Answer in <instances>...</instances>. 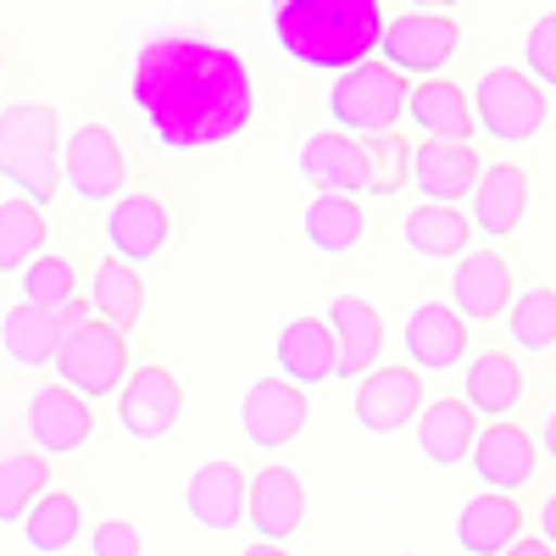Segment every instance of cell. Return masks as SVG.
I'll list each match as a JSON object with an SVG mask.
<instances>
[{
	"label": "cell",
	"mask_w": 556,
	"mask_h": 556,
	"mask_svg": "<svg viewBox=\"0 0 556 556\" xmlns=\"http://www.w3.org/2000/svg\"><path fill=\"white\" fill-rule=\"evenodd\" d=\"M462 401H468V412L484 417V424H513V406L523 401V367L495 345L479 351L462 367Z\"/></svg>",
	"instance_id": "25"
},
{
	"label": "cell",
	"mask_w": 556,
	"mask_h": 556,
	"mask_svg": "<svg viewBox=\"0 0 556 556\" xmlns=\"http://www.w3.org/2000/svg\"><path fill=\"white\" fill-rule=\"evenodd\" d=\"M89 556H146V534L128 518H106L89 529Z\"/></svg>",
	"instance_id": "39"
},
{
	"label": "cell",
	"mask_w": 556,
	"mask_h": 556,
	"mask_svg": "<svg viewBox=\"0 0 556 556\" xmlns=\"http://www.w3.org/2000/svg\"><path fill=\"white\" fill-rule=\"evenodd\" d=\"M401 345L412 356V374H451L468 356V323L451 312V301H417L406 312Z\"/></svg>",
	"instance_id": "18"
},
{
	"label": "cell",
	"mask_w": 556,
	"mask_h": 556,
	"mask_svg": "<svg viewBox=\"0 0 556 556\" xmlns=\"http://www.w3.org/2000/svg\"><path fill=\"white\" fill-rule=\"evenodd\" d=\"M245 523L262 534V545H285L306 523V484L285 462H267L262 473H251L245 490Z\"/></svg>",
	"instance_id": "17"
},
{
	"label": "cell",
	"mask_w": 556,
	"mask_h": 556,
	"mask_svg": "<svg viewBox=\"0 0 556 556\" xmlns=\"http://www.w3.org/2000/svg\"><path fill=\"white\" fill-rule=\"evenodd\" d=\"M301 235L317 256H351L367 235V212L351 195H312V206L301 217Z\"/></svg>",
	"instance_id": "32"
},
{
	"label": "cell",
	"mask_w": 556,
	"mask_h": 556,
	"mask_svg": "<svg viewBox=\"0 0 556 556\" xmlns=\"http://www.w3.org/2000/svg\"><path fill=\"white\" fill-rule=\"evenodd\" d=\"M17 278H23V301H28V306H39V312H56V306H67V301L78 295L73 262H67V256H56V251L34 256Z\"/></svg>",
	"instance_id": "36"
},
{
	"label": "cell",
	"mask_w": 556,
	"mask_h": 556,
	"mask_svg": "<svg viewBox=\"0 0 556 556\" xmlns=\"http://www.w3.org/2000/svg\"><path fill=\"white\" fill-rule=\"evenodd\" d=\"M523 73L540 84V89H556V12L534 17L529 39H523Z\"/></svg>",
	"instance_id": "38"
},
{
	"label": "cell",
	"mask_w": 556,
	"mask_h": 556,
	"mask_svg": "<svg viewBox=\"0 0 556 556\" xmlns=\"http://www.w3.org/2000/svg\"><path fill=\"white\" fill-rule=\"evenodd\" d=\"M106 245H112V256H123L128 267H146V262H156L162 251H167V240H173V212H167V201L162 195H151V190H123L112 206H106Z\"/></svg>",
	"instance_id": "13"
},
{
	"label": "cell",
	"mask_w": 556,
	"mask_h": 556,
	"mask_svg": "<svg viewBox=\"0 0 556 556\" xmlns=\"http://www.w3.org/2000/svg\"><path fill=\"white\" fill-rule=\"evenodd\" d=\"M45 235H51V223L34 201H0V273H23L34 256H45Z\"/></svg>",
	"instance_id": "34"
},
{
	"label": "cell",
	"mask_w": 556,
	"mask_h": 556,
	"mask_svg": "<svg viewBox=\"0 0 556 556\" xmlns=\"http://www.w3.org/2000/svg\"><path fill=\"white\" fill-rule=\"evenodd\" d=\"M523 212H529V173L518 162H495L479 184H473V235H484L490 245L495 240H513L523 228Z\"/></svg>",
	"instance_id": "24"
},
{
	"label": "cell",
	"mask_w": 556,
	"mask_h": 556,
	"mask_svg": "<svg viewBox=\"0 0 556 556\" xmlns=\"http://www.w3.org/2000/svg\"><path fill=\"white\" fill-rule=\"evenodd\" d=\"M17 534H23V545H28L34 556H62V551H73L78 534H84V506H78V495L51 484V490L28 506V518L17 523Z\"/></svg>",
	"instance_id": "30"
},
{
	"label": "cell",
	"mask_w": 556,
	"mask_h": 556,
	"mask_svg": "<svg viewBox=\"0 0 556 556\" xmlns=\"http://www.w3.org/2000/svg\"><path fill=\"white\" fill-rule=\"evenodd\" d=\"M540 451H545V462H556V406H551L545 429H540Z\"/></svg>",
	"instance_id": "42"
},
{
	"label": "cell",
	"mask_w": 556,
	"mask_h": 556,
	"mask_svg": "<svg viewBox=\"0 0 556 556\" xmlns=\"http://www.w3.org/2000/svg\"><path fill=\"white\" fill-rule=\"evenodd\" d=\"M62 184L84 206H112L123 195V151L106 123H78L62 134Z\"/></svg>",
	"instance_id": "9"
},
{
	"label": "cell",
	"mask_w": 556,
	"mask_h": 556,
	"mask_svg": "<svg viewBox=\"0 0 556 556\" xmlns=\"http://www.w3.org/2000/svg\"><path fill=\"white\" fill-rule=\"evenodd\" d=\"M506 556H556V551H551L545 540H518V545L506 551Z\"/></svg>",
	"instance_id": "43"
},
{
	"label": "cell",
	"mask_w": 556,
	"mask_h": 556,
	"mask_svg": "<svg viewBox=\"0 0 556 556\" xmlns=\"http://www.w3.org/2000/svg\"><path fill=\"white\" fill-rule=\"evenodd\" d=\"M329 334H334V379H367L379 367L384 351V317L367 306L362 295H334L329 301Z\"/></svg>",
	"instance_id": "19"
},
{
	"label": "cell",
	"mask_w": 556,
	"mask_h": 556,
	"mask_svg": "<svg viewBox=\"0 0 556 556\" xmlns=\"http://www.w3.org/2000/svg\"><path fill=\"white\" fill-rule=\"evenodd\" d=\"M401 556H417V551H401Z\"/></svg>",
	"instance_id": "45"
},
{
	"label": "cell",
	"mask_w": 556,
	"mask_h": 556,
	"mask_svg": "<svg viewBox=\"0 0 556 556\" xmlns=\"http://www.w3.org/2000/svg\"><path fill=\"white\" fill-rule=\"evenodd\" d=\"M412 12H434V17H451V7H462V0H406Z\"/></svg>",
	"instance_id": "41"
},
{
	"label": "cell",
	"mask_w": 556,
	"mask_h": 556,
	"mask_svg": "<svg viewBox=\"0 0 556 556\" xmlns=\"http://www.w3.org/2000/svg\"><path fill=\"white\" fill-rule=\"evenodd\" d=\"M45 490H51V462L39 451H7L0 456V529H17Z\"/></svg>",
	"instance_id": "33"
},
{
	"label": "cell",
	"mask_w": 556,
	"mask_h": 556,
	"mask_svg": "<svg viewBox=\"0 0 556 556\" xmlns=\"http://www.w3.org/2000/svg\"><path fill=\"white\" fill-rule=\"evenodd\" d=\"M506 329H513V345L518 351L545 356L556 345V290L551 285H534V290L513 295V306H506Z\"/></svg>",
	"instance_id": "35"
},
{
	"label": "cell",
	"mask_w": 556,
	"mask_h": 556,
	"mask_svg": "<svg viewBox=\"0 0 556 556\" xmlns=\"http://www.w3.org/2000/svg\"><path fill=\"white\" fill-rule=\"evenodd\" d=\"M406 96H412V84L395 67L362 62V67H351L329 84V123L340 134H356V139L395 134L401 117H406Z\"/></svg>",
	"instance_id": "4"
},
{
	"label": "cell",
	"mask_w": 556,
	"mask_h": 556,
	"mask_svg": "<svg viewBox=\"0 0 556 556\" xmlns=\"http://www.w3.org/2000/svg\"><path fill=\"white\" fill-rule=\"evenodd\" d=\"M513 306V267L495 245H479L468 256H456L451 267V312L462 323H495Z\"/></svg>",
	"instance_id": "16"
},
{
	"label": "cell",
	"mask_w": 556,
	"mask_h": 556,
	"mask_svg": "<svg viewBox=\"0 0 556 556\" xmlns=\"http://www.w3.org/2000/svg\"><path fill=\"white\" fill-rule=\"evenodd\" d=\"M451 540H456L462 556H506V551L523 540V506H518L513 495L484 490V495H473V501L456 513Z\"/></svg>",
	"instance_id": "23"
},
{
	"label": "cell",
	"mask_w": 556,
	"mask_h": 556,
	"mask_svg": "<svg viewBox=\"0 0 556 556\" xmlns=\"http://www.w3.org/2000/svg\"><path fill=\"white\" fill-rule=\"evenodd\" d=\"M0 178L39 212L62 195V112L51 101H17L0 112Z\"/></svg>",
	"instance_id": "3"
},
{
	"label": "cell",
	"mask_w": 556,
	"mask_h": 556,
	"mask_svg": "<svg viewBox=\"0 0 556 556\" xmlns=\"http://www.w3.org/2000/svg\"><path fill=\"white\" fill-rule=\"evenodd\" d=\"M406 123L429 139H445V146H468L473 139V106H468V89H456L451 78H424L412 84L406 96Z\"/></svg>",
	"instance_id": "27"
},
{
	"label": "cell",
	"mask_w": 556,
	"mask_h": 556,
	"mask_svg": "<svg viewBox=\"0 0 556 556\" xmlns=\"http://www.w3.org/2000/svg\"><path fill=\"white\" fill-rule=\"evenodd\" d=\"M401 245H406L417 262H456V256L473 251V223L462 217L456 206L417 201V206L401 217Z\"/></svg>",
	"instance_id": "28"
},
{
	"label": "cell",
	"mask_w": 556,
	"mask_h": 556,
	"mask_svg": "<svg viewBox=\"0 0 556 556\" xmlns=\"http://www.w3.org/2000/svg\"><path fill=\"white\" fill-rule=\"evenodd\" d=\"M306 424H312L306 390L285 384L278 374H273V379H256V384L245 390V401H240V434H245L251 445H262V451L295 445V440L306 434Z\"/></svg>",
	"instance_id": "14"
},
{
	"label": "cell",
	"mask_w": 556,
	"mask_h": 556,
	"mask_svg": "<svg viewBox=\"0 0 556 556\" xmlns=\"http://www.w3.org/2000/svg\"><path fill=\"white\" fill-rule=\"evenodd\" d=\"M89 295H96V317L106 323V329H117V334H134L139 317H146V278H139V267H128L112 251L96 262V285H89Z\"/></svg>",
	"instance_id": "31"
},
{
	"label": "cell",
	"mask_w": 556,
	"mask_h": 556,
	"mask_svg": "<svg viewBox=\"0 0 556 556\" xmlns=\"http://www.w3.org/2000/svg\"><path fill=\"white\" fill-rule=\"evenodd\" d=\"M295 173H301L306 190H317V195H351V201H362L367 184H374L362 139H351V134H340V128H323V134L301 139Z\"/></svg>",
	"instance_id": "11"
},
{
	"label": "cell",
	"mask_w": 556,
	"mask_h": 556,
	"mask_svg": "<svg viewBox=\"0 0 556 556\" xmlns=\"http://www.w3.org/2000/svg\"><path fill=\"white\" fill-rule=\"evenodd\" d=\"M128 101L146 134L173 156L217 151L256 117V78L240 51L201 34H156L139 45Z\"/></svg>",
	"instance_id": "1"
},
{
	"label": "cell",
	"mask_w": 556,
	"mask_h": 556,
	"mask_svg": "<svg viewBox=\"0 0 556 556\" xmlns=\"http://www.w3.org/2000/svg\"><path fill=\"white\" fill-rule=\"evenodd\" d=\"M424 406H429L424 374H412V367H374V374L356 384L351 417H356L362 434H401V429L417 424Z\"/></svg>",
	"instance_id": "12"
},
{
	"label": "cell",
	"mask_w": 556,
	"mask_h": 556,
	"mask_svg": "<svg viewBox=\"0 0 556 556\" xmlns=\"http://www.w3.org/2000/svg\"><path fill=\"white\" fill-rule=\"evenodd\" d=\"M540 540H545V545L556 551V495H551V501L540 506Z\"/></svg>",
	"instance_id": "40"
},
{
	"label": "cell",
	"mask_w": 556,
	"mask_h": 556,
	"mask_svg": "<svg viewBox=\"0 0 556 556\" xmlns=\"http://www.w3.org/2000/svg\"><path fill=\"white\" fill-rule=\"evenodd\" d=\"M240 556H290V545H262V540H256V545H245Z\"/></svg>",
	"instance_id": "44"
},
{
	"label": "cell",
	"mask_w": 556,
	"mask_h": 556,
	"mask_svg": "<svg viewBox=\"0 0 556 556\" xmlns=\"http://www.w3.org/2000/svg\"><path fill=\"white\" fill-rule=\"evenodd\" d=\"M245 490H251V479H245L240 462L212 456L190 473V484H184V513H190V523L206 529V534H235L245 523Z\"/></svg>",
	"instance_id": "15"
},
{
	"label": "cell",
	"mask_w": 556,
	"mask_h": 556,
	"mask_svg": "<svg viewBox=\"0 0 556 556\" xmlns=\"http://www.w3.org/2000/svg\"><path fill=\"white\" fill-rule=\"evenodd\" d=\"M367 151V173H374V184H367V195H395L401 184H412V139L406 134H374L362 139Z\"/></svg>",
	"instance_id": "37"
},
{
	"label": "cell",
	"mask_w": 556,
	"mask_h": 556,
	"mask_svg": "<svg viewBox=\"0 0 556 556\" xmlns=\"http://www.w3.org/2000/svg\"><path fill=\"white\" fill-rule=\"evenodd\" d=\"M456 51H462L456 17H434V12H401L395 23H384V39H379L384 67H395L401 78H440V67Z\"/></svg>",
	"instance_id": "8"
},
{
	"label": "cell",
	"mask_w": 556,
	"mask_h": 556,
	"mask_svg": "<svg viewBox=\"0 0 556 556\" xmlns=\"http://www.w3.org/2000/svg\"><path fill=\"white\" fill-rule=\"evenodd\" d=\"M384 0H278L267 28L273 45L295 67L312 73H351L379 51L384 39Z\"/></svg>",
	"instance_id": "2"
},
{
	"label": "cell",
	"mask_w": 556,
	"mask_h": 556,
	"mask_svg": "<svg viewBox=\"0 0 556 556\" xmlns=\"http://www.w3.org/2000/svg\"><path fill=\"white\" fill-rule=\"evenodd\" d=\"M23 429L39 445V456H73L96 440V406L84 395H73L67 384H39L23 406Z\"/></svg>",
	"instance_id": "10"
},
{
	"label": "cell",
	"mask_w": 556,
	"mask_h": 556,
	"mask_svg": "<svg viewBox=\"0 0 556 556\" xmlns=\"http://www.w3.org/2000/svg\"><path fill=\"white\" fill-rule=\"evenodd\" d=\"M484 178V162L473 146H445V139H424L412 151V184L429 206H456L462 195H473V184Z\"/></svg>",
	"instance_id": "22"
},
{
	"label": "cell",
	"mask_w": 556,
	"mask_h": 556,
	"mask_svg": "<svg viewBox=\"0 0 556 556\" xmlns=\"http://www.w3.org/2000/svg\"><path fill=\"white\" fill-rule=\"evenodd\" d=\"M56 384H67L84 401H112L128 379V334L106 329V323H84V329L56 351Z\"/></svg>",
	"instance_id": "6"
},
{
	"label": "cell",
	"mask_w": 556,
	"mask_h": 556,
	"mask_svg": "<svg viewBox=\"0 0 556 556\" xmlns=\"http://www.w3.org/2000/svg\"><path fill=\"white\" fill-rule=\"evenodd\" d=\"M62 345H67V334H62V317H56V312H39V306H28V301H17V306L0 312V351H7L17 367L56 362Z\"/></svg>",
	"instance_id": "29"
},
{
	"label": "cell",
	"mask_w": 556,
	"mask_h": 556,
	"mask_svg": "<svg viewBox=\"0 0 556 556\" xmlns=\"http://www.w3.org/2000/svg\"><path fill=\"white\" fill-rule=\"evenodd\" d=\"M468 462H473V473H479L484 490L513 495V490H523V484L534 479L540 451H534V434H529V429H518V424H490V429H479Z\"/></svg>",
	"instance_id": "21"
},
{
	"label": "cell",
	"mask_w": 556,
	"mask_h": 556,
	"mask_svg": "<svg viewBox=\"0 0 556 556\" xmlns=\"http://www.w3.org/2000/svg\"><path fill=\"white\" fill-rule=\"evenodd\" d=\"M412 434H417V451H424L429 468H456V462H468V451L479 440V417L468 412L462 395H445L417 412Z\"/></svg>",
	"instance_id": "26"
},
{
	"label": "cell",
	"mask_w": 556,
	"mask_h": 556,
	"mask_svg": "<svg viewBox=\"0 0 556 556\" xmlns=\"http://www.w3.org/2000/svg\"><path fill=\"white\" fill-rule=\"evenodd\" d=\"M112 401H117V429H123L134 445L167 440V434L178 429V417H184V384L167 374V367H156V362L134 367Z\"/></svg>",
	"instance_id": "7"
},
{
	"label": "cell",
	"mask_w": 556,
	"mask_h": 556,
	"mask_svg": "<svg viewBox=\"0 0 556 556\" xmlns=\"http://www.w3.org/2000/svg\"><path fill=\"white\" fill-rule=\"evenodd\" d=\"M468 106H473V123L490 139H501V146H529V139L545 128V112H551L545 89L523 67H484Z\"/></svg>",
	"instance_id": "5"
},
{
	"label": "cell",
	"mask_w": 556,
	"mask_h": 556,
	"mask_svg": "<svg viewBox=\"0 0 556 556\" xmlns=\"http://www.w3.org/2000/svg\"><path fill=\"white\" fill-rule=\"evenodd\" d=\"M273 367H278V379L295 384V390H317V384H329L334 379V334H329V323L301 312L290 317L285 329H278L273 340Z\"/></svg>",
	"instance_id": "20"
}]
</instances>
